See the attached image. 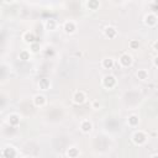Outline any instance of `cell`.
<instances>
[{
    "label": "cell",
    "mask_w": 158,
    "mask_h": 158,
    "mask_svg": "<svg viewBox=\"0 0 158 158\" xmlns=\"http://www.w3.org/2000/svg\"><path fill=\"white\" fill-rule=\"evenodd\" d=\"M102 85H104V88H106V89H112L115 85H116V78L114 77V75H111V74H107V75H105L104 78H102Z\"/></svg>",
    "instance_id": "cell-1"
},
{
    "label": "cell",
    "mask_w": 158,
    "mask_h": 158,
    "mask_svg": "<svg viewBox=\"0 0 158 158\" xmlns=\"http://www.w3.org/2000/svg\"><path fill=\"white\" fill-rule=\"evenodd\" d=\"M132 139H133V142L136 144L141 146V144H143L147 141V136H146V133L143 131H136L133 133V136H132Z\"/></svg>",
    "instance_id": "cell-2"
},
{
    "label": "cell",
    "mask_w": 158,
    "mask_h": 158,
    "mask_svg": "<svg viewBox=\"0 0 158 158\" xmlns=\"http://www.w3.org/2000/svg\"><path fill=\"white\" fill-rule=\"evenodd\" d=\"M143 21H144V23H146L147 26H154V25H157V22H158V17H157L156 14L148 12V14L144 15Z\"/></svg>",
    "instance_id": "cell-3"
},
{
    "label": "cell",
    "mask_w": 158,
    "mask_h": 158,
    "mask_svg": "<svg viewBox=\"0 0 158 158\" xmlns=\"http://www.w3.org/2000/svg\"><path fill=\"white\" fill-rule=\"evenodd\" d=\"M118 63L121 67H130L132 64V56L128 53H122L118 58Z\"/></svg>",
    "instance_id": "cell-4"
},
{
    "label": "cell",
    "mask_w": 158,
    "mask_h": 158,
    "mask_svg": "<svg viewBox=\"0 0 158 158\" xmlns=\"http://www.w3.org/2000/svg\"><path fill=\"white\" fill-rule=\"evenodd\" d=\"M63 30H64L65 33H74L75 30H77V23L74 21H72V20L65 21L63 23Z\"/></svg>",
    "instance_id": "cell-5"
},
{
    "label": "cell",
    "mask_w": 158,
    "mask_h": 158,
    "mask_svg": "<svg viewBox=\"0 0 158 158\" xmlns=\"http://www.w3.org/2000/svg\"><path fill=\"white\" fill-rule=\"evenodd\" d=\"M85 100H86V95L84 91L78 90L74 93V95H73V102L74 104H83Z\"/></svg>",
    "instance_id": "cell-6"
},
{
    "label": "cell",
    "mask_w": 158,
    "mask_h": 158,
    "mask_svg": "<svg viewBox=\"0 0 158 158\" xmlns=\"http://www.w3.org/2000/svg\"><path fill=\"white\" fill-rule=\"evenodd\" d=\"M46 102H47V100H46V96L44 95H41V94H36L35 96H33V104L36 105V106H44L46 105Z\"/></svg>",
    "instance_id": "cell-7"
},
{
    "label": "cell",
    "mask_w": 158,
    "mask_h": 158,
    "mask_svg": "<svg viewBox=\"0 0 158 158\" xmlns=\"http://www.w3.org/2000/svg\"><path fill=\"white\" fill-rule=\"evenodd\" d=\"M104 33H105V36L109 37V38H115V37L117 36V30H116L114 26H106V27L104 28Z\"/></svg>",
    "instance_id": "cell-8"
},
{
    "label": "cell",
    "mask_w": 158,
    "mask_h": 158,
    "mask_svg": "<svg viewBox=\"0 0 158 158\" xmlns=\"http://www.w3.org/2000/svg\"><path fill=\"white\" fill-rule=\"evenodd\" d=\"M16 154V151L12 146H9V147H5L4 151H2V157L4 158H14Z\"/></svg>",
    "instance_id": "cell-9"
},
{
    "label": "cell",
    "mask_w": 158,
    "mask_h": 158,
    "mask_svg": "<svg viewBox=\"0 0 158 158\" xmlns=\"http://www.w3.org/2000/svg\"><path fill=\"white\" fill-rule=\"evenodd\" d=\"M80 130L84 132V133H89L91 130H93V123L89 121V120H83L80 122Z\"/></svg>",
    "instance_id": "cell-10"
},
{
    "label": "cell",
    "mask_w": 158,
    "mask_h": 158,
    "mask_svg": "<svg viewBox=\"0 0 158 158\" xmlns=\"http://www.w3.org/2000/svg\"><path fill=\"white\" fill-rule=\"evenodd\" d=\"M20 121H21V118L17 114H10L9 115V123L11 126H17L20 123Z\"/></svg>",
    "instance_id": "cell-11"
},
{
    "label": "cell",
    "mask_w": 158,
    "mask_h": 158,
    "mask_svg": "<svg viewBox=\"0 0 158 158\" xmlns=\"http://www.w3.org/2000/svg\"><path fill=\"white\" fill-rule=\"evenodd\" d=\"M67 156H68L69 158H78V156H79V149H78L77 147H69V148L67 149Z\"/></svg>",
    "instance_id": "cell-12"
},
{
    "label": "cell",
    "mask_w": 158,
    "mask_h": 158,
    "mask_svg": "<svg viewBox=\"0 0 158 158\" xmlns=\"http://www.w3.org/2000/svg\"><path fill=\"white\" fill-rule=\"evenodd\" d=\"M22 38H23V41H25L26 43H30V44H32V43H33V41H35V36H33V33H32V32H30V31L25 32Z\"/></svg>",
    "instance_id": "cell-13"
},
{
    "label": "cell",
    "mask_w": 158,
    "mask_h": 158,
    "mask_svg": "<svg viewBox=\"0 0 158 158\" xmlns=\"http://www.w3.org/2000/svg\"><path fill=\"white\" fill-rule=\"evenodd\" d=\"M136 75H137V78H138L139 80H147V79H148V72H147L146 69H139V70L136 73Z\"/></svg>",
    "instance_id": "cell-14"
},
{
    "label": "cell",
    "mask_w": 158,
    "mask_h": 158,
    "mask_svg": "<svg viewBox=\"0 0 158 158\" xmlns=\"http://www.w3.org/2000/svg\"><path fill=\"white\" fill-rule=\"evenodd\" d=\"M102 67L104 68H106V69H110V68H112L114 67V59L112 58H105V59H102Z\"/></svg>",
    "instance_id": "cell-15"
},
{
    "label": "cell",
    "mask_w": 158,
    "mask_h": 158,
    "mask_svg": "<svg viewBox=\"0 0 158 158\" xmlns=\"http://www.w3.org/2000/svg\"><path fill=\"white\" fill-rule=\"evenodd\" d=\"M138 122H139V118H138L137 115H131V116L128 117V125H130V126L135 127V126L138 125Z\"/></svg>",
    "instance_id": "cell-16"
},
{
    "label": "cell",
    "mask_w": 158,
    "mask_h": 158,
    "mask_svg": "<svg viewBox=\"0 0 158 158\" xmlns=\"http://www.w3.org/2000/svg\"><path fill=\"white\" fill-rule=\"evenodd\" d=\"M49 85H51V83H49V80L48 79H41L40 80V83H38V86L42 89V90H47L48 88H49Z\"/></svg>",
    "instance_id": "cell-17"
},
{
    "label": "cell",
    "mask_w": 158,
    "mask_h": 158,
    "mask_svg": "<svg viewBox=\"0 0 158 158\" xmlns=\"http://www.w3.org/2000/svg\"><path fill=\"white\" fill-rule=\"evenodd\" d=\"M46 27L48 28V30H54L56 27H57V21L56 20H53V19H49V20H47L46 21Z\"/></svg>",
    "instance_id": "cell-18"
},
{
    "label": "cell",
    "mask_w": 158,
    "mask_h": 158,
    "mask_svg": "<svg viewBox=\"0 0 158 158\" xmlns=\"http://www.w3.org/2000/svg\"><path fill=\"white\" fill-rule=\"evenodd\" d=\"M86 6H88L90 10H96L98 6H99V2H98V1H89V2H86Z\"/></svg>",
    "instance_id": "cell-19"
},
{
    "label": "cell",
    "mask_w": 158,
    "mask_h": 158,
    "mask_svg": "<svg viewBox=\"0 0 158 158\" xmlns=\"http://www.w3.org/2000/svg\"><path fill=\"white\" fill-rule=\"evenodd\" d=\"M20 57L23 59V60H26V59H28V52H26V51H23L21 54H20Z\"/></svg>",
    "instance_id": "cell-20"
},
{
    "label": "cell",
    "mask_w": 158,
    "mask_h": 158,
    "mask_svg": "<svg viewBox=\"0 0 158 158\" xmlns=\"http://www.w3.org/2000/svg\"><path fill=\"white\" fill-rule=\"evenodd\" d=\"M130 46H131L132 48H136V47L139 46V43H138V41H131V42H130Z\"/></svg>",
    "instance_id": "cell-21"
},
{
    "label": "cell",
    "mask_w": 158,
    "mask_h": 158,
    "mask_svg": "<svg viewBox=\"0 0 158 158\" xmlns=\"http://www.w3.org/2000/svg\"><path fill=\"white\" fill-rule=\"evenodd\" d=\"M153 49H154V51H157V52H158V41H156V42H154V43H153Z\"/></svg>",
    "instance_id": "cell-22"
},
{
    "label": "cell",
    "mask_w": 158,
    "mask_h": 158,
    "mask_svg": "<svg viewBox=\"0 0 158 158\" xmlns=\"http://www.w3.org/2000/svg\"><path fill=\"white\" fill-rule=\"evenodd\" d=\"M153 64H154L156 67H158V56H157V57L153 59Z\"/></svg>",
    "instance_id": "cell-23"
},
{
    "label": "cell",
    "mask_w": 158,
    "mask_h": 158,
    "mask_svg": "<svg viewBox=\"0 0 158 158\" xmlns=\"http://www.w3.org/2000/svg\"><path fill=\"white\" fill-rule=\"evenodd\" d=\"M98 106H99V102H98V101H96V100H95V101H94V102H93V107H94V109H96V107H98Z\"/></svg>",
    "instance_id": "cell-24"
},
{
    "label": "cell",
    "mask_w": 158,
    "mask_h": 158,
    "mask_svg": "<svg viewBox=\"0 0 158 158\" xmlns=\"http://www.w3.org/2000/svg\"><path fill=\"white\" fill-rule=\"evenodd\" d=\"M151 158H158V154H153Z\"/></svg>",
    "instance_id": "cell-25"
},
{
    "label": "cell",
    "mask_w": 158,
    "mask_h": 158,
    "mask_svg": "<svg viewBox=\"0 0 158 158\" xmlns=\"http://www.w3.org/2000/svg\"><path fill=\"white\" fill-rule=\"evenodd\" d=\"M26 158H33V157H26Z\"/></svg>",
    "instance_id": "cell-26"
}]
</instances>
